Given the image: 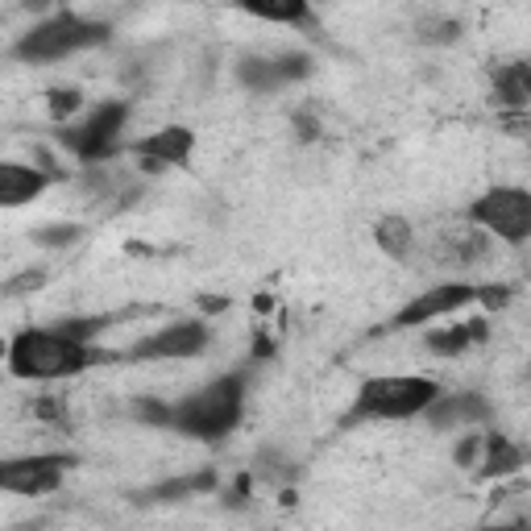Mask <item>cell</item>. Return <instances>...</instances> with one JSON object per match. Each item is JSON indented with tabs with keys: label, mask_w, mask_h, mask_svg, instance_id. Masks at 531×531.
Wrapping results in <instances>:
<instances>
[{
	"label": "cell",
	"mask_w": 531,
	"mask_h": 531,
	"mask_svg": "<svg viewBox=\"0 0 531 531\" xmlns=\"http://www.w3.org/2000/svg\"><path fill=\"white\" fill-rule=\"evenodd\" d=\"M59 183L50 171H42V166H25V162H0V204L5 208H21L38 200V195Z\"/></svg>",
	"instance_id": "7c38bea8"
},
{
	"label": "cell",
	"mask_w": 531,
	"mask_h": 531,
	"mask_svg": "<svg viewBox=\"0 0 531 531\" xmlns=\"http://www.w3.org/2000/svg\"><path fill=\"white\" fill-rule=\"evenodd\" d=\"M245 395H249V370L220 374L204 382L200 390H191L183 403H175L171 432L200 440V444H220L245 415Z\"/></svg>",
	"instance_id": "7a4b0ae2"
},
{
	"label": "cell",
	"mask_w": 531,
	"mask_h": 531,
	"mask_svg": "<svg viewBox=\"0 0 531 531\" xmlns=\"http://www.w3.org/2000/svg\"><path fill=\"white\" fill-rule=\"evenodd\" d=\"M108 38H113V25L108 21H92V17H79V13H54V17L38 21L34 30H25L9 54L17 63L42 67V63H63L83 50H96Z\"/></svg>",
	"instance_id": "3957f363"
},
{
	"label": "cell",
	"mask_w": 531,
	"mask_h": 531,
	"mask_svg": "<svg viewBox=\"0 0 531 531\" xmlns=\"http://www.w3.org/2000/svg\"><path fill=\"white\" fill-rule=\"evenodd\" d=\"M494 411L490 403L478 395V390H461V395H440L432 399V407L424 411V419L436 432H449V428H473V424H486Z\"/></svg>",
	"instance_id": "8fae6325"
},
{
	"label": "cell",
	"mask_w": 531,
	"mask_h": 531,
	"mask_svg": "<svg viewBox=\"0 0 531 531\" xmlns=\"http://www.w3.org/2000/svg\"><path fill=\"white\" fill-rule=\"evenodd\" d=\"M258 461H262V473H266V478H274V482H291L295 473H299L291 461H283V457H278L274 449H270V453H262Z\"/></svg>",
	"instance_id": "83f0119b"
},
{
	"label": "cell",
	"mask_w": 531,
	"mask_h": 531,
	"mask_svg": "<svg viewBox=\"0 0 531 531\" xmlns=\"http://www.w3.org/2000/svg\"><path fill=\"white\" fill-rule=\"evenodd\" d=\"M46 108H50V121L67 125L83 108V92L79 88H54V92H46Z\"/></svg>",
	"instance_id": "44dd1931"
},
{
	"label": "cell",
	"mask_w": 531,
	"mask_h": 531,
	"mask_svg": "<svg viewBox=\"0 0 531 531\" xmlns=\"http://www.w3.org/2000/svg\"><path fill=\"white\" fill-rule=\"evenodd\" d=\"M208 345H212L208 320H179L129 345L121 361H187V357H200Z\"/></svg>",
	"instance_id": "52a82bcc"
},
{
	"label": "cell",
	"mask_w": 531,
	"mask_h": 531,
	"mask_svg": "<svg viewBox=\"0 0 531 531\" xmlns=\"http://www.w3.org/2000/svg\"><path fill=\"white\" fill-rule=\"evenodd\" d=\"M237 79H241V88H249L254 96L287 88V79H283V71H278L274 54H245V59L237 63Z\"/></svg>",
	"instance_id": "ac0fdd59"
},
{
	"label": "cell",
	"mask_w": 531,
	"mask_h": 531,
	"mask_svg": "<svg viewBox=\"0 0 531 531\" xmlns=\"http://www.w3.org/2000/svg\"><path fill=\"white\" fill-rule=\"evenodd\" d=\"M75 465L71 453H34V457H9L0 465V490L9 494H25V498H38V494H54L63 486L67 469Z\"/></svg>",
	"instance_id": "ba28073f"
},
{
	"label": "cell",
	"mask_w": 531,
	"mask_h": 531,
	"mask_svg": "<svg viewBox=\"0 0 531 531\" xmlns=\"http://www.w3.org/2000/svg\"><path fill=\"white\" fill-rule=\"evenodd\" d=\"M498 129L507 137H531V108H502Z\"/></svg>",
	"instance_id": "484cf974"
},
{
	"label": "cell",
	"mask_w": 531,
	"mask_h": 531,
	"mask_svg": "<svg viewBox=\"0 0 531 531\" xmlns=\"http://www.w3.org/2000/svg\"><path fill=\"white\" fill-rule=\"evenodd\" d=\"M465 34V25L457 17H424L415 25V42H424V46H453L461 42Z\"/></svg>",
	"instance_id": "ffe728a7"
},
{
	"label": "cell",
	"mask_w": 531,
	"mask_h": 531,
	"mask_svg": "<svg viewBox=\"0 0 531 531\" xmlns=\"http://www.w3.org/2000/svg\"><path fill=\"white\" fill-rule=\"evenodd\" d=\"M34 419H42V424H67V407L54 395H42L34 399Z\"/></svg>",
	"instance_id": "f1b7e54d"
},
{
	"label": "cell",
	"mask_w": 531,
	"mask_h": 531,
	"mask_svg": "<svg viewBox=\"0 0 531 531\" xmlns=\"http://www.w3.org/2000/svg\"><path fill=\"white\" fill-rule=\"evenodd\" d=\"M254 312H258V316H262V312L270 316V312H274V299H270V295H258V299H254Z\"/></svg>",
	"instance_id": "836d02e7"
},
{
	"label": "cell",
	"mask_w": 531,
	"mask_h": 531,
	"mask_svg": "<svg viewBox=\"0 0 531 531\" xmlns=\"http://www.w3.org/2000/svg\"><path fill=\"white\" fill-rule=\"evenodd\" d=\"M254 361H266V357H274V337H266V332H258L254 337V353H249Z\"/></svg>",
	"instance_id": "1f68e13d"
},
{
	"label": "cell",
	"mask_w": 531,
	"mask_h": 531,
	"mask_svg": "<svg viewBox=\"0 0 531 531\" xmlns=\"http://www.w3.org/2000/svg\"><path fill=\"white\" fill-rule=\"evenodd\" d=\"M129 113H133L129 100H104L96 113H88V121L59 129V146H67L79 162H88V166L108 162L121 150V133H125Z\"/></svg>",
	"instance_id": "5b68a950"
},
{
	"label": "cell",
	"mask_w": 531,
	"mask_h": 531,
	"mask_svg": "<svg viewBox=\"0 0 531 531\" xmlns=\"http://www.w3.org/2000/svg\"><path fill=\"white\" fill-rule=\"evenodd\" d=\"M278 59V71H283L287 83H299L312 75V54H303V50H287V54H274Z\"/></svg>",
	"instance_id": "cb8c5ba5"
},
{
	"label": "cell",
	"mask_w": 531,
	"mask_h": 531,
	"mask_svg": "<svg viewBox=\"0 0 531 531\" xmlns=\"http://www.w3.org/2000/svg\"><path fill=\"white\" fill-rule=\"evenodd\" d=\"M486 249H490V233L486 229H478V233H465V241L457 245V262H478L482 254H486Z\"/></svg>",
	"instance_id": "4316f807"
},
{
	"label": "cell",
	"mask_w": 531,
	"mask_h": 531,
	"mask_svg": "<svg viewBox=\"0 0 531 531\" xmlns=\"http://www.w3.org/2000/svg\"><path fill=\"white\" fill-rule=\"evenodd\" d=\"M212 490H216V469H195V473H183V478H166V482L142 490L137 502H142V507H150V502H183V498H200Z\"/></svg>",
	"instance_id": "9a60e30c"
},
{
	"label": "cell",
	"mask_w": 531,
	"mask_h": 531,
	"mask_svg": "<svg viewBox=\"0 0 531 531\" xmlns=\"http://www.w3.org/2000/svg\"><path fill=\"white\" fill-rule=\"evenodd\" d=\"M486 337H490V324H486L482 316H473V320H465V324L432 328L428 337H424V345H428V353H436V357H461L465 349L482 345Z\"/></svg>",
	"instance_id": "5bb4252c"
},
{
	"label": "cell",
	"mask_w": 531,
	"mask_h": 531,
	"mask_svg": "<svg viewBox=\"0 0 531 531\" xmlns=\"http://www.w3.org/2000/svg\"><path fill=\"white\" fill-rule=\"evenodd\" d=\"M121 361V353H104L88 341H75L59 328H25L9 341V374L13 378H30V382H59L75 378L92 366H108Z\"/></svg>",
	"instance_id": "6da1fadb"
},
{
	"label": "cell",
	"mask_w": 531,
	"mask_h": 531,
	"mask_svg": "<svg viewBox=\"0 0 531 531\" xmlns=\"http://www.w3.org/2000/svg\"><path fill=\"white\" fill-rule=\"evenodd\" d=\"M295 133L303 137V142H316V137H320L316 117H312V113H295Z\"/></svg>",
	"instance_id": "4dcf8cb0"
},
{
	"label": "cell",
	"mask_w": 531,
	"mask_h": 531,
	"mask_svg": "<svg viewBox=\"0 0 531 531\" xmlns=\"http://www.w3.org/2000/svg\"><path fill=\"white\" fill-rule=\"evenodd\" d=\"M527 382H531V366H527Z\"/></svg>",
	"instance_id": "e575fe53"
},
{
	"label": "cell",
	"mask_w": 531,
	"mask_h": 531,
	"mask_svg": "<svg viewBox=\"0 0 531 531\" xmlns=\"http://www.w3.org/2000/svg\"><path fill=\"white\" fill-rule=\"evenodd\" d=\"M46 283V270H25L17 278H9L5 283V295H21V291H38Z\"/></svg>",
	"instance_id": "f546056e"
},
{
	"label": "cell",
	"mask_w": 531,
	"mask_h": 531,
	"mask_svg": "<svg viewBox=\"0 0 531 531\" xmlns=\"http://www.w3.org/2000/svg\"><path fill=\"white\" fill-rule=\"evenodd\" d=\"M30 237H34V245H46V249H67L83 237V225H42Z\"/></svg>",
	"instance_id": "7402d4cb"
},
{
	"label": "cell",
	"mask_w": 531,
	"mask_h": 531,
	"mask_svg": "<svg viewBox=\"0 0 531 531\" xmlns=\"http://www.w3.org/2000/svg\"><path fill=\"white\" fill-rule=\"evenodd\" d=\"M171 415H175V407H166L158 399H137L133 403V419H137V424H150V428H166V432H171Z\"/></svg>",
	"instance_id": "603a6c76"
},
{
	"label": "cell",
	"mask_w": 531,
	"mask_h": 531,
	"mask_svg": "<svg viewBox=\"0 0 531 531\" xmlns=\"http://www.w3.org/2000/svg\"><path fill=\"white\" fill-rule=\"evenodd\" d=\"M200 307H204V312H212V316H216V312H225L229 303H225V295H204V299H200Z\"/></svg>",
	"instance_id": "d6a6232c"
},
{
	"label": "cell",
	"mask_w": 531,
	"mask_h": 531,
	"mask_svg": "<svg viewBox=\"0 0 531 531\" xmlns=\"http://www.w3.org/2000/svg\"><path fill=\"white\" fill-rule=\"evenodd\" d=\"M233 9H241L245 17L258 21H274V25H316L312 17V0H233Z\"/></svg>",
	"instance_id": "2e32d148"
},
{
	"label": "cell",
	"mask_w": 531,
	"mask_h": 531,
	"mask_svg": "<svg viewBox=\"0 0 531 531\" xmlns=\"http://www.w3.org/2000/svg\"><path fill=\"white\" fill-rule=\"evenodd\" d=\"M436 395H440V386L432 378H415V374L366 378L349 415L341 419V428H357V424H366V419H415L432 407Z\"/></svg>",
	"instance_id": "277c9868"
},
{
	"label": "cell",
	"mask_w": 531,
	"mask_h": 531,
	"mask_svg": "<svg viewBox=\"0 0 531 531\" xmlns=\"http://www.w3.org/2000/svg\"><path fill=\"white\" fill-rule=\"evenodd\" d=\"M469 303H482V287L478 283H440L424 295H415L403 312H395V320H390L386 328H424L440 316L457 312V307H469Z\"/></svg>",
	"instance_id": "9c48e42d"
},
{
	"label": "cell",
	"mask_w": 531,
	"mask_h": 531,
	"mask_svg": "<svg viewBox=\"0 0 531 531\" xmlns=\"http://www.w3.org/2000/svg\"><path fill=\"white\" fill-rule=\"evenodd\" d=\"M519 469H523V449L502 432H490L486 436V457L478 461V478L482 482H502V478H515Z\"/></svg>",
	"instance_id": "e0dca14e"
},
{
	"label": "cell",
	"mask_w": 531,
	"mask_h": 531,
	"mask_svg": "<svg viewBox=\"0 0 531 531\" xmlns=\"http://www.w3.org/2000/svg\"><path fill=\"white\" fill-rule=\"evenodd\" d=\"M469 220L498 241L523 245V241H531V191L490 187L486 195H478V200L469 204Z\"/></svg>",
	"instance_id": "8992f818"
},
{
	"label": "cell",
	"mask_w": 531,
	"mask_h": 531,
	"mask_svg": "<svg viewBox=\"0 0 531 531\" xmlns=\"http://www.w3.org/2000/svg\"><path fill=\"white\" fill-rule=\"evenodd\" d=\"M494 108H531V63H494L490 67Z\"/></svg>",
	"instance_id": "4fadbf2b"
},
{
	"label": "cell",
	"mask_w": 531,
	"mask_h": 531,
	"mask_svg": "<svg viewBox=\"0 0 531 531\" xmlns=\"http://www.w3.org/2000/svg\"><path fill=\"white\" fill-rule=\"evenodd\" d=\"M374 245L390 262H407L415 254V229L407 216H382L374 225Z\"/></svg>",
	"instance_id": "d6986e66"
},
{
	"label": "cell",
	"mask_w": 531,
	"mask_h": 531,
	"mask_svg": "<svg viewBox=\"0 0 531 531\" xmlns=\"http://www.w3.org/2000/svg\"><path fill=\"white\" fill-rule=\"evenodd\" d=\"M191 150H195V133L187 125H166V129L142 137V142H133V158L146 175H162V171H171V166H183L191 158Z\"/></svg>",
	"instance_id": "30bf717a"
},
{
	"label": "cell",
	"mask_w": 531,
	"mask_h": 531,
	"mask_svg": "<svg viewBox=\"0 0 531 531\" xmlns=\"http://www.w3.org/2000/svg\"><path fill=\"white\" fill-rule=\"evenodd\" d=\"M482 453H486V436L482 432H465V440H457V449H453V461L461 469H473Z\"/></svg>",
	"instance_id": "d4e9b609"
}]
</instances>
